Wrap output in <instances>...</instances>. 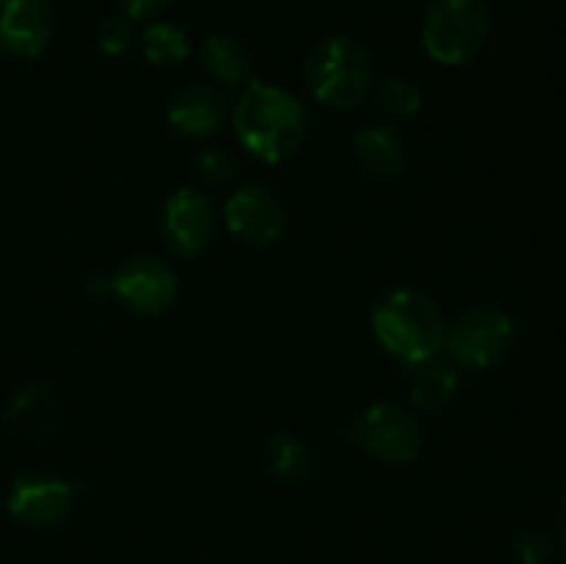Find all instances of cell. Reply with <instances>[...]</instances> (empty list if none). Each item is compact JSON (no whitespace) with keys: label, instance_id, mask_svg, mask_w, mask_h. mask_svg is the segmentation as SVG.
Listing matches in <instances>:
<instances>
[{"label":"cell","instance_id":"cell-16","mask_svg":"<svg viewBox=\"0 0 566 564\" xmlns=\"http://www.w3.org/2000/svg\"><path fill=\"white\" fill-rule=\"evenodd\" d=\"M202 64L221 86H247L252 81V59L235 36L213 33L202 44Z\"/></svg>","mask_w":566,"mask_h":564},{"label":"cell","instance_id":"cell-4","mask_svg":"<svg viewBox=\"0 0 566 564\" xmlns=\"http://www.w3.org/2000/svg\"><path fill=\"white\" fill-rule=\"evenodd\" d=\"M490 6L484 0H434L426 11V53L446 66L468 64L490 36Z\"/></svg>","mask_w":566,"mask_h":564},{"label":"cell","instance_id":"cell-1","mask_svg":"<svg viewBox=\"0 0 566 564\" xmlns=\"http://www.w3.org/2000/svg\"><path fill=\"white\" fill-rule=\"evenodd\" d=\"M232 125L243 147L265 164H282L304 142V111L298 100L263 81L243 86Z\"/></svg>","mask_w":566,"mask_h":564},{"label":"cell","instance_id":"cell-25","mask_svg":"<svg viewBox=\"0 0 566 564\" xmlns=\"http://www.w3.org/2000/svg\"><path fill=\"white\" fill-rule=\"evenodd\" d=\"M3 3H9V0H0V6H3Z\"/></svg>","mask_w":566,"mask_h":564},{"label":"cell","instance_id":"cell-26","mask_svg":"<svg viewBox=\"0 0 566 564\" xmlns=\"http://www.w3.org/2000/svg\"><path fill=\"white\" fill-rule=\"evenodd\" d=\"M564 547H566V534H564Z\"/></svg>","mask_w":566,"mask_h":564},{"label":"cell","instance_id":"cell-8","mask_svg":"<svg viewBox=\"0 0 566 564\" xmlns=\"http://www.w3.org/2000/svg\"><path fill=\"white\" fill-rule=\"evenodd\" d=\"M81 487L48 473H25L9 490V512L25 525L48 529L70 518Z\"/></svg>","mask_w":566,"mask_h":564},{"label":"cell","instance_id":"cell-24","mask_svg":"<svg viewBox=\"0 0 566 564\" xmlns=\"http://www.w3.org/2000/svg\"><path fill=\"white\" fill-rule=\"evenodd\" d=\"M564 534H566V498H564Z\"/></svg>","mask_w":566,"mask_h":564},{"label":"cell","instance_id":"cell-18","mask_svg":"<svg viewBox=\"0 0 566 564\" xmlns=\"http://www.w3.org/2000/svg\"><path fill=\"white\" fill-rule=\"evenodd\" d=\"M144 59L155 66H177L188 59L186 33L169 22H153L144 31Z\"/></svg>","mask_w":566,"mask_h":564},{"label":"cell","instance_id":"cell-11","mask_svg":"<svg viewBox=\"0 0 566 564\" xmlns=\"http://www.w3.org/2000/svg\"><path fill=\"white\" fill-rule=\"evenodd\" d=\"M55 14L48 0H9L0 6V48L20 59H33L53 36Z\"/></svg>","mask_w":566,"mask_h":564},{"label":"cell","instance_id":"cell-13","mask_svg":"<svg viewBox=\"0 0 566 564\" xmlns=\"http://www.w3.org/2000/svg\"><path fill=\"white\" fill-rule=\"evenodd\" d=\"M3 424L17 435L36 437V440L50 437L59 426V398L48 385L20 387L6 407Z\"/></svg>","mask_w":566,"mask_h":564},{"label":"cell","instance_id":"cell-21","mask_svg":"<svg viewBox=\"0 0 566 564\" xmlns=\"http://www.w3.org/2000/svg\"><path fill=\"white\" fill-rule=\"evenodd\" d=\"M133 44V20L125 14L108 17V20L99 25V50L108 55H122L127 53Z\"/></svg>","mask_w":566,"mask_h":564},{"label":"cell","instance_id":"cell-2","mask_svg":"<svg viewBox=\"0 0 566 564\" xmlns=\"http://www.w3.org/2000/svg\"><path fill=\"white\" fill-rule=\"evenodd\" d=\"M374 332L387 354L409 365L440 354L448 324L434 299L415 288H398L376 304Z\"/></svg>","mask_w":566,"mask_h":564},{"label":"cell","instance_id":"cell-22","mask_svg":"<svg viewBox=\"0 0 566 564\" xmlns=\"http://www.w3.org/2000/svg\"><path fill=\"white\" fill-rule=\"evenodd\" d=\"M553 556V545L542 531L528 529L517 540V562L520 564H547Z\"/></svg>","mask_w":566,"mask_h":564},{"label":"cell","instance_id":"cell-15","mask_svg":"<svg viewBox=\"0 0 566 564\" xmlns=\"http://www.w3.org/2000/svg\"><path fill=\"white\" fill-rule=\"evenodd\" d=\"M459 387V374L451 363L429 357L420 363H409L407 393L420 409H440L453 398Z\"/></svg>","mask_w":566,"mask_h":564},{"label":"cell","instance_id":"cell-5","mask_svg":"<svg viewBox=\"0 0 566 564\" xmlns=\"http://www.w3.org/2000/svg\"><path fill=\"white\" fill-rule=\"evenodd\" d=\"M346 440L387 464L412 462L423 446L420 424L403 407L379 401L348 424Z\"/></svg>","mask_w":566,"mask_h":564},{"label":"cell","instance_id":"cell-17","mask_svg":"<svg viewBox=\"0 0 566 564\" xmlns=\"http://www.w3.org/2000/svg\"><path fill=\"white\" fill-rule=\"evenodd\" d=\"M263 464L280 481H298L307 473L310 451L298 437L271 435L263 446Z\"/></svg>","mask_w":566,"mask_h":564},{"label":"cell","instance_id":"cell-23","mask_svg":"<svg viewBox=\"0 0 566 564\" xmlns=\"http://www.w3.org/2000/svg\"><path fill=\"white\" fill-rule=\"evenodd\" d=\"M122 9V14L130 17L133 22L136 20H147V17L160 14L171 0H116Z\"/></svg>","mask_w":566,"mask_h":564},{"label":"cell","instance_id":"cell-10","mask_svg":"<svg viewBox=\"0 0 566 564\" xmlns=\"http://www.w3.org/2000/svg\"><path fill=\"white\" fill-rule=\"evenodd\" d=\"M166 247L180 258H193L213 238V205L197 188H177L160 216Z\"/></svg>","mask_w":566,"mask_h":564},{"label":"cell","instance_id":"cell-9","mask_svg":"<svg viewBox=\"0 0 566 564\" xmlns=\"http://www.w3.org/2000/svg\"><path fill=\"white\" fill-rule=\"evenodd\" d=\"M227 230L249 247H269L285 232V208L271 191L243 186L224 205Z\"/></svg>","mask_w":566,"mask_h":564},{"label":"cell","instance_id":"cell-6","mask_svg":"<svg viewBox=\"0 0 566 564\" xmlns=\"http://www.w3.org/2000/svg\"><path fill=\"white\" fill-rule=\"evenodd\" d=\"M514 324L506 313L495 307L470 310L448 330L446 346L453 363L468 370H484L509 352Z\"/></svg>","mask_w":566,"mask_h":564},{"label":"cell","instance_id":"cell-19","mask_svg":"<svg viewBox=\"0 0 566 564\" xmlns=\"http://www.w3.org/2000/svg\"><path fill=\"white\" fill-rule=\"evenodd\" d=\"M374 103L387 119H412L423 105V94L407 77H390L374 92Z\"/></svg>","mask_w":566,"mask_h":564},{"label":"cell","instance_id":"cell-14","mask_svg":"<svg viewBox=\"0 0 566 564\" xmlns=\"http://www.w3.org/2000/svg\"><path fill=\"white\" fill-rule=\"evenodd\" d=\"M354 160H357L359 171L370 180H392L407 164V149H403L398 130H392V127H365L354 138Z\"/></svg>","mask_w":566,"mask_h":564},{"label":"cell","instance_id":"cell-20","mask_svg":"<svg viewBox=\"0 0 566 564\" xmlns=\"http://www.w3.org/2000/svg\"><path fill=\"white\" fill-rule=\"evenodd\" d=\"M193 177L202 182L205 188H221L232 180V171H235V160L224 149L208 147L202 153L193 155L191 160Z\"/></svg>","mask_w":566,"mask_h":564},{"label":"cell","instance_id":"cell-3","mask_svg":"<svg viewBox=\"0 0 566 564\" xmlns=\"http://www.w3.org/2000/svg\"><path fill=\"white\" fill-rule=\"evenodd\" d=\"M304 77L315 100L337 111H352L363 105L370 94V55L357 39L337 36L321 39L304 61Z\"/></svg>","mask_w":566,"mask_h":564},{"label":"cell","instance_id":"cell-12","mask_svg":"<svg viewBox=\"0 0 566 564\" xmlns=\"http://www.w3.org/2000/svg\"><path fill=\"white\" fill-rule=\"evenodd\" d=\"M230 103L224 94L208 83H193L175 94L169 105V122L175 130L191 138H208L224 127Z\"/></svg>","mask_w":566,"mask_h":564},{"label":"cell","instance_id":"cell-7","mask_svg":"<svg viewBox=\"0 0 566 564\" xmlns=\"http://www.w3.org/2000/svg\"><path fill=\"white\" fill-rule=\"evenodd\" d=\"M111 293L133 313L160 315L175 304L177 274L158 258H130L111 276Z\"/></svg>","mask_w":566,"mask_h":564}]
</instances>
